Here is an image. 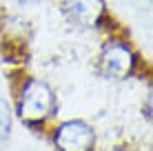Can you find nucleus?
<instances>
[{
    "label": "nucleus",
    "mask_w": 153,
    "mask_h": 151,
    "mask_svg": "<svg viewBox=\"0 0 153 151\" xmlns=\"http://www.w3.org/2000/svg\"><path fill=\"white\" fill-rule=\"evenodd\" d=\"M135 69V56L129 49V45L120 40H109L104 42L98 58V71L107 80H124L133 74Z\"/></svg>",
    "instance_id": "f03ea898"
},
{
    "label": "nucleus",
    "mask_w": 153,
    "mask_h": 151,
    "mask_svg": "<svg viewBox=\"0 0 153 151\" xmlns=\"http://www.w3.org/2000/svg\"><path fill=\"white\" fill-rule=\"evenodd\" d=\"M104 0H62V13L71 25L82 29L98 27L104 18Z\"/></svg>",
    "instance_id": "20e7f679"
},
{
    "label": "nucleus",
    "mask_w": 153,
    "mask_h": 151,
    "mask_svg": "<svg viewBox=\"0 0 153 151\" xmlns=\"http://www.w3.org/2000/svg\"><path fill=\"white\" fill-rule=\"evenodd\" d=\"M53 142L58 151H93L96 131L84 120H67L53 131Z\"/></svg>",
    "instance_id": "7ed1b4c3"
},
{
    "label": "nucleus",
    "mask_w": 153,
    "mask_h": 151,
    "mask_svg": "<svg viewBox=\"0 0 153 151\" xmlns=\"http://www.w3.org/2000/svg\"><path fill=\"white\" fill-rule=\"evenodd\" d=\"M56 109H58L56 93L45 80L29 78L22 85L18 96V105H16V113L25 124L40 127L56 113Z\"/></svg>",
    "instance_id": "f257e3e1"
},
{
    "label": "nucleus",
    "mask_w": 153,
    "mask_h": 151,
    "mask_svg": "<svg viewBox=\"0 0 153 151\" xmlns=\"http://www.w3.org/2000/svg\"><path fill=\"white\" fill-rule=\"evenodd\" d=\"M11 124H13V118H11V107L4 98H0V142L9 138L11 133Z\"/></svg>",
    "instance_id": "39448f33"
}]
</instances>
